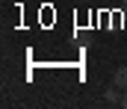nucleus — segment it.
I'll use <instances>...</instances> for the list:
<instances>
[{
	"instance_id": "obj_2",
	"label": "nucleus",
	"mask_w": 127,
	"mask_h": 109,
	"mask_svg": "<svg viewBox=\"0 0 127 109\" xmlns=\"http://www.w3.org/2000/svg\"><path fill=\"white\" fill-rule=\"evenodd\" d=\"M103 97H106V103H112V106H115V103H121V97H118V91H115V86H109Z\"/></svg>"
},
{
	"instance_id": "obj_4",
	"label": "nucleus",
	"mask_w": 127,
	"mask_h": 109,
	"mask_svg": "<svg viewBox=\"0 0 127 109\" xmlns=\"http://www.w3.org/2000/svg\"><path fill=\"white\" fill-rule=\"evenodd\" d=\"M121 106H124V109H127V94H124V97H121Z\"/></svg>"
},
{
	"instance_id": "obj_1",
	"label": "nucleus",
	"mask_w": 127,
	"mask_h": 109,
	"mask_svg": "<svg viewBox=\"0 0 127 109\" xmlns=\"http://www.w3.org/2000/svg\"><path fill=\"white\" fill-rule=\"evenodd\" d=\"M112 86L115 88H127V65H121L118 71L112 74Z\"/></svg>"
},
{
	"instance_id": "obj_3",
	"label": "nucleus",
	"mask_w": 127,
	"mask_h": 109,
	"mask_svg": "<svg viewBox=\"0 0 127 109\" xmlns=\"http://www.w3.org/2000/svg\"><path fill=\"white\" fill-rule=\"evenodd\" d=\"M121 18H124V21H127V0H124V3H121Z\"/></svg>"
}]
</instances>
